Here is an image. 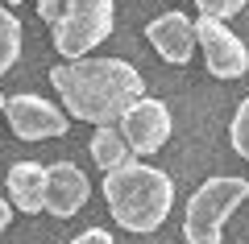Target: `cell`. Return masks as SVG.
Returning <instances> with one entry per match:
<instances>
[{
	"instance_id": "cell-1",
	"label": "cell",
	"mask_w": 249,
	"mask_h": 244,
	"mask_svg": "<svg viewBox=\"0 0 249 244\" xmlns=\"http://www.w3.org/2000/svg\"><path fill=\"white\" fill-rule=\"evenodd\" d=\"M54 91L62 96L67 112L88 124H116L137 99H145V79L124 58H79L58 62L50 70Z\"/></svg>"
},
{
	"instance_id": "cell-2",
	"label": "cell",
	"mask_w": 249,
	"mask_h": 244,
	"mask_svg": "<svg viewBox=\"0 0 249 244\" xmlns=\"http://www.w3.org/2000/svg\"><path fill=\"white\" fill-rule=\"evenodd\" d=\"M108 211L129 232H158L175 207V182L145 162H124L121 170L104 174Z\"/></svg>"
},
{
	"instance_id": "cell-3",
	"label": "cell",
	"mask_w": 249,
	"mask_h": 244,
	"mask_svg": "<svg viewBox=\"0 0 249 244\" xmlns=\"http://www.w3.org/2000/svg\"><path fill=\"white\" fill-rule=\"evenodd\" d=\"M249 182L232 174H216L187 199V219H183V236L187 244H220L229 215L245 203Z\"/></svg>"
},
{
	"instance_id": "cell-4",
	"label": "cell",
	"mask_w": 249,
	"mask_h": 244,
	"mask_svg": "<svg viewBox=\"0 0 249 244\" xmlns=\"http://www.w3.org/2000/svg\"><path fill=\"white\" fill-rule=\"evenodd\" d=\"M112 0H67V13L54 25V46L62 58L79 62L88 50H96L112 33Z\"/></svg>"
},
{
	"instance_id": "cell-5",
	"label": "cell",
	"mask_w": 249,
	"mask_h": 244,
	"mask_svg": "<svg viewBox=\"0 0 249 244\" xmlns=\"http://www.w3.org/2000/svg\"><path fill=\"white\" fill-rule=\"evenodd\" d=\"M196 42H199L204 62H208V70H212L216 79H241L249 70V50H245V42H241L229 25L199 17L196 21Z\"/></svg>"
},
{
	"instance_id": "cell-6",
	"label": "cell",
	"mask_w": 249,
	"mask_h": 244,
	"mask_svg": "<svg viewBox=\"0 0 249 244\" xmlns=\"http://www.w3.org/2000/svg\"><path fill=\"white\" fill-rule=\"evenodd\" d=\"M4 120L17 132L21 141H46V137H62L67 132V116L62 108H54L50 99L34 96V91H21L4 104Z\"/></svg>"
},
{
	"instance_id": "cell-7",
	"label": "cell",
	"mask_w": 249,
	"mask_h": 244,
	"mask_svg": "<svg viewBox=\"0 0 249 244\" xmlns=\"http://www.w3.org/2000/svg\"><path fill=\"white\" fill-rule=\"evenodd\" d=\"M116 129H121L124 145L133 149V153H154V149H162L170 141V112H166L162 99L145 96L116 120Z\"/></svg>"
},
{
	"instance_id": "cell-8",
	"label": "cell",
	"mask_w": 249,
	"mask_h": 244,
	"mask_svg": "<svg viewBox=\"0 0 249 244\" xmlns=\"http://www.w3.org/2000/svg\"><path fill=\"white\" fill-rule=\"evenodd\" d=\"M145 37L162 54V62H175V66L191 62V54L199 46L196 42V21L187 17V13H162V17H154L145 25Z\"/></svg>"
},
{
	"instance_id": "cell-9",
	"label": "cell",
	"mask_w": 249,
	"mask_h": 244,
	"mask_svg": "<svg viewBox=\"0 0 249 244\" xmlns=\"http://www.w3.org/2000/svg\"><path fill=\"white\" fill-rule=\"evenodd\" d=\"M91 186H88V174L71 162H54L50 166V182H46V211L58 219H71L75 211L88 203Z\"/></svg>"
},
{
	"instance_id": "cell-10",
	"label": "cell",
	"mask_w": 249,
	"mask_h": 244,
	"mask_svg": "<svg viewBox=\"0 0 249 244\" xmlns=\"http://www.w3.org/2000/svg\"><path fill=\"white\" fill-rule=\"evenodd\" d=\"M46 182H50V166H42V162H17L9 170V178H4L9 203L17 211H25V215L46 211Z\"/></svg>"
},
{
	"instance_id": "cell-11",
	"label": "cell",
	"mask_w": 249,
	"mask_h": 244,
	"mask_svg": "<svg viewBox=\"0 0 249 244\" xmlns=\"http://www.w3.org/2000/svg\"><path fill=\"white\" fill-rule=\"evenodd\" d=\"M133 149L124 145V137H121V129L116 124H100L96 132H91V162H96L104 174H112V170H121L124 162H133Z\"/></svg>"
},
{
	"instance_id": "cell-12",
	"label": "cell",
	"mask_w": 249,
	"mask_h": 244,
	"mask_svg": "<svg viewBox=\"0 0 249 244\" xmlns=\"http://www.w3.org/2000/svg\"><path fill=\"white\" fill-rule=\"evenodd\" d=\"M17 58H21V25H17V17L0 4V75H9Z\"/></svg>"
},
{
	"instance_id": "cell-13",
	"label": "cell",
	"mask_w": 249,
	"mask_h": 244,
	"mask_svg": "<svg viewBox=\"0 0 249 244\" xmlns=\"http://www.w3.org/2000/svg\"><path fill=\"white\" fill-rule=\"evenodd\" d=\"M229 141H232V149L249 162V96L241 99L237 116H232V124H229Z\"/></svg>"
},
{
	"instance_id": "cell-14",
	"label": "cell",
	"mask_w": 249,
	"mask_h": 244,
	"mask_svg": "<svg viewBox=\"0 0 249 244\" xmlns=\"http://www.w3.org/2000/svg\"><path fill=\"white\" fill-rule=\"evenodd\" d=\"M196 9H199V17L204 21H229V17H237L241 9H245V0H196Z\"/></svg>"
},
{
	"instance_id": "cell-15",
	"label": "cell",
	"mask_w": 249,
	"mask_h": 244,
	"mask_svg": "<svg viewBox=\"0 0 249 244\" xmlns=\"http://www.w3.org/2000/svg\"><path fill=\"white\" fill-rule=\"evenodd\" d=\"M62 13H67V0H37V17L50 21V25H58Z\"/></svg>"
},
{
	"instance_id": "cell-16",
	"label": "cell",
	"mask_w": 249,
	"mask_h": 244,
	"mask_svg": "<svg viewBox=\"0 0 249 244\" xmlns=\"http://www.w3.org/2000/svg\"><path fill=\"white\" fill-rule=\"evenodd\" d=\"M71 244H116L112 232H104V228H88V232H79Z\"/></svg>"
},
{
	"instance_id": "cell-17",
	"label": "cell",
	"mask_w": 249,
	"mask_h": 244,
	"mask_svg": "<svg viewBox=\"0 0 249 244\" xmlns=\"http://www.w3.org/2000/svg\"><path fill=\"white\" fill-rule=\"evenodd\" d=\"M9 219H13V203H4V199H0V232L9 228Z\"/></svg>"
},
{
	"instance_id": "cell-18",
	"label": "cell",
	"mask_w": 249,
	"mask_h": 244,
	"mask_svg": "<svg viewBox=\"0 0 249 244\" xmlns=\"http://www.w3.org/2000/svg\"><path fill=\"white\" fill-rule=\"evenodd\" d=\"M4 104H9V99H4V96H0V116H4Z\"/></svg>"
},
{
	"instance_id": "cell-19",
	"label": "cell",
	"mask_w": 249,
	"mask_h": 244,
	"mask_svg": "<svg viewBox=\"0 0 249 244\" xmlns=\"http://www.w3.org/2000/svg\"><path fill=\"white\" fill-rule=\"evenodd\" d=\"M13 4H17V0H13Z\"/></svg>"
}]
</instances>
